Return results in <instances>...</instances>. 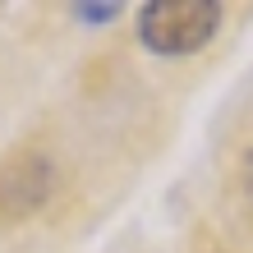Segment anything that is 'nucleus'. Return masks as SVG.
<instances>
[{
  "label": "nucleus",
  "instance_id": "nucleus-1",
  "mask_svg": "<svg viewBox=\"0 0 253 253\" xmlns=\"http://www.w3.org/2000/svg\"><path fill=\"white\" fill-rule=\"evenodd\" d=\"M221 28V5L212 0H152L138 9V33L157 55H189L207 46Z\"/></svg>",
  "mask_w": 253,
  "mask_h": 253
},
{
  "label": "nucleus",
  "instance_id": "nucleus-2",
  "mask_svg": "<svg viewBox=\"0 0 253 253\" xmlns=\"http://www.w3.org/2000/svg\"><path fill=\"white\" fill-rule=\"evenodd\" d=\"M46 193H51V161L46 157H23L0 170V212H9V216L33 212Z\"/></svg>",
  "mask_w": 253,
  "mask_h": 253
},
{
  "label": "nucleus",
  "instance_id": "nucleus-3",
  "mask_svg": "<svg viewBox=\"0 0 253 253\" xmlns=\"http://www.w3.org/2000/svg\"><path fill=\"white\" fill-rule=\"evenodd\" d=\"M74 14H83L87 23H106L111 14H120V5H74Z\"/></svg>",
  "mask_w": 253,
  "mask_h": 253
},
{
  "label": "nucleus",
  "instance_id": "nucleus-4",
  "mask_svg": "<svg viewBox=\"0 0 253 253\" xmlns=\"http://www.w3.org/2000/svg\"><path fill=\"white\" fill-rule=\"evenodd\" d=\"M244 184H249V193H253V157L244 161Z\"/></svg>",
  "mask_w": 253,
  "mask_h": 253
}]
</instances>
